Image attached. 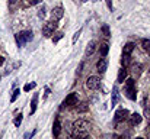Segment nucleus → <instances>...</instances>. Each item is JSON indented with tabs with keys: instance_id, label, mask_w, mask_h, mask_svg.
<instances>
[{
	"instance_id": "obj_25",
	"label": "nucleus",
	"mask_w": 150,
	"mask_h": 139,
	"mask_svg": "<svg viewBox=\"0 0 150 139\" xmlns=\"http://www.w3.org/2000/svg\"><path fill=\"white\" fill-rule=\"evenodd\" d=\"M19 94H21V90H19V89H15V92H13L12 97H10V101L13 103V101H15V100L18 98V96H19Z\"/></svg>"
},
{
	"instance_id": "obj_8",
	"label": "nucleus",
	"mask_w": 150,
	"mask_h": 139,
	"mask_svg": "<svg viewBox=\"0 0 150 139\" xmlns=\"http://www.w3.org/2000/svg\"><path fill=\"white\" fill-rule=\"evenodd\" d=\"M64 16V9L61 6H57L51 10V20H60Z\"/></svg>"
},
{
	"instance_id": "obj_26",
	"label": "nucleus",
	"mask_w": 150,
	"mask_h": 139,
	"mask_svg": "<svg viewBox=\"0 0 150 139\" xmlns=\"http://www.w3.org/2000/svg\"><path fill=\"white\" fill-rule=\"evenodd\" d=\"M35 83H29V84H25V87H23V90L25 92H29V90H32V89H35Z\"/></svg>"
},
{
	"instance_id": "obj_7",
	"label": "nucleus",
	"mask_w": 150,
	"mask_h": 139,
	"mask_svg": "<svg viewBox=\"0 0 150 139\" xmlns=\"http://www.w3.org/2000/svg\"><path fill=\"white\" fill-rule=\"evenodd\" d=\"M128 115H130L128 110L121 107V109H118V110L115 112V115H114V122H115V123H120V122H122L124 119H127Z\"/></svg>"
},
{
	"instance_id": "obj_11",
	"label": "nucleus",
	"mask_w": 150,
	"mask_h": 139,
	"mask_svg": "<svg viewBox=\"0 0 150 139\" xmlns=\"http://www.w3.org/2000/svg\"><path fill=\"white\" fill-rule=\"evenodd\" d=\"M118 101H120V93H118V89H117V87H112V96H111V104H112V107L117 106Z\"/></svg>"
},
{
	"instance_id": "obj_1",
	"label": "nucleus",
	"mask_w": 150,
	"mask_h": 139,
	"mask_svg": "<svg viewBox=\"0 0 150 139\" xmlns=\"http://www.w3.org/2000/svg\"><path fill=\"white\" fill-rule=\"evenodd\" d=\"M124 94H125L130 100H136V97H137V90H136V81H134L133 78L125 80V84H124Z\"/></svg>"
},
{
	"instance_id": "obj_36",
	"label": "nucleus",
	"mask_w": 150,
	"mask_h": 139,
	"mask_svg": "<svg viewBox=\"0 0 150 139\" xmlns=\"http://www.w3.org/2000/svg\"><path fill=\"white\" fill-rule=\"evenodd\" d=\"M83 1H86V0H83Z\"/></svg>"
},
{
	"instance_id": "obj_20",
	"label": "nucleus",
	"mask_w": 150,
	"mask_h": 139,
	"mask_svg": "<svg viewBox=\"0 0 150 139\" xmlns=\"http://www.w3.org/2000/svg\"><path fill=\"white\" fill-rule=\"evenodd\" d=\"M142 48H143L146 52L150 54V39H143V41H142Z\"/></svg>"
},
{
	"instance_id": "obj_23",
	"label": "nucleus",
	"mask_w": 150,
	"mask_h": 139,
	"mask_svg": "<svg viewBox=\"0 0 150 139\" xmlns=\"http://www.w3.org/2000/svg\"><path fill=\"white\" fill-rule=\"evenodd\" d=\"M121 64H122V67H127V65L130 64V55H122Z\"/></svg>"
},
{
	"instance_id": "obj_21",
	"label": "nucleus",
	"mask_w": 150,
	"mask_h": 139,
	"mask_svg": "<svg viewBox=\"0 0 150 139\" xmlns=\"http://www.w3.org/2000/svg\"><path fill=\"white\" fill-rule=\"evenodd\" d=\"M21 123H22V115L19 113V115L15 117V120H13V125H15L16 128H19V126H21Z\"/></svg>"
},
{
	"instance_id": "obj_33",
	"label": "nucleus",
	"mask_w": 150,
	"mask_h": 139,
	"mask_svg": "<svg viewBox=\"0 0 150 139\" xmlns=\"http://www.w3.org/2000/svg\"><path fill=\"white\" fill-rule=\"evenodd\" d=\"M3 64H4V58L0 55V65H3Z\"/></svg>"
},
{
	"instance_id": "obj_14",
	"label": "nucleus",
	"mask_w": 150,
	"mask_h": 139,
	"mask_svg": "<svg viewBox=\"0 0 150 139\" xmlns=\"http://www.w3.org/2000/svg\"><path fill=\"white\" fill-rule=\"evenodd\" d=\"M127 78V70H125V67H122V68H120L118 70V77H117V81L118 83H124V80Z\"/></svg>"
},
{
	"instance_id": "obj_10",
	"label": "nucleus",
	"mask_w": 150,
	"mask_h": 139,
	"mask_svg": "<svg viewBox=\"0 0 150 139\" xmlns=\"http://www.w3.org/2000/svg\"><path fill=\"white\" fill-rule=\"evenodd\" d=\"M60 132H61V122H60V117L57 116L55 120H54V125H52V135H54V138H58Z\"/></svg>"
},
{
	"instance_id": "obj_29",
	"label": "nucleus",
	"mask_w": 150,
	"mask_h": 139,
	"mask_svg": "<svg viewBox=\"0 0 150 139\" xmlns=\"http://www.w3.org/2000/svg\"><path fill=\"white\" fill-rule=\"evenodd\" d=\"M83 65H85V62H80V65H79V70H77V75H80V73H82V70H83Z\"/></svg>"
},
{
	"instance_id": "obj_15",
	"label": "nucleus",
	"mask_w": 150,
	"mask_h": 139,
	"mask_svg": "<svg viewBox=\"0 0 150 139\" xmlns=\"http://www.w3.org/2000/svg\"><path fill=\"white\" fill-rule=\"evenodd\" d=\"M142 122V116L139 115V113H133L131 116H130V125L131 126H136V125H139Z\"/></svg>"
},
{
	"instance_id": "obj_13",
	"label": "nucleus",
	"mask_w": 150,
	"mask_h": 139,
	"mask_svg": "<svg viewBox=\"0 0 150 139\" xmlns=\"http://www.w3.org/2000/svg\"><path fill=\"white\" fill-rule=\"evenodd\" d=\"M134 44L133 42H127L124 48H122V55H131V52L134 51Z\"/></svg>"
},
{
	"instance_id": "obj_9",
	"label": "nucleus",
	"mask_w": 150,
	"mask_h": 139,
	"mask_svg": "<svg viewBox=\"0 0 150 139\" xmlns=\"http://www.w3.org/2000/svg\"><path fill=\"white\" fill-rule=\"evenodd\" d=\"M106 68H108V59H106L105 57H102L99 61L96 62V70H98V73L103 74V73L106 71Z\"/></svg>"
},
{
	"instance_id": "obj_6",
	"label": "nucleus",
	"mask_w": 150,
	"mask_h": 139,
	"mask_svg": "<svg viewBox=\"0 0 150 139\" xmlns=\"http://www.w3.org/2000/svg\"><path fill=\"white\" fill-rule=\"evenodd\" d=\"M77 100H79L77 93H70V94L64 98V101H63V106H61V107H70V106H74V104L77 103Z\"/></svg>"
},
{
	"instance_id": "obj_18",
	"label": "nucleus",
	"mask_w": 150,
	"mask_h": 139,
	"mask_svg": "<svg viewBox=\"0 0 150 139\" xmlns=\"http://www.w3.org/2000/svg\"><path fill=\"white\" fill-rule=\"evenodd\" d=\"M37 103H38V93H35L34 97H32V101H31V110H29L31 115L35 113V110H37Z\"/></svg>"
},
{
	"instance_id": "obj_3",
	"label": "nucleus",
	"mask_w": 150,
	"mask_h": 139,
	"mask_svg": "<svg viewBox=\"0 0 150 139\" xmlns=\"http://www.w3.org/2000/svg\"><path fill=\"white\" fill-rule=\"evenodd\" d=\"M55 29H57V20H50V22H47L42 26V35L45 38H50L51 35L55 32Z\"/></svg>"
},
{
	"instance_id": "obj_34",
	"label": "nucleus",
	"mask_w": 150,
	"mask_h": 139,
	"mask_svg": "<svg viewBox=\"0 0 150 139\" xmlns=\"http://www.w3.org/2000/svg\"><path fill=\"white\" fill-rule=\"evenodd\" d=\"M15 1H16V0H9V3H10V4H13Z\"/></svg>"
},
{
	"instance_id": "obj_31",
	"label": "nucleus",
	"mask_w": 150,
	"mask_h": 139,
	"mask_svg": "<svg viewBox=\"0 0 150 139\" xmlns=\"http://www.w3.org/2000/svg\"><path fill=\"white\" fill-rule=\"evenodd\" d=\"M42 0H31L29 1V4H32V6H35V4H38V3H41Z\"/></svg>"
},
{
	"instance_id": "obj_16",
	"label": "nucleus",
	"mask_w": 150,
	"mask_h": 139,
	"mask_svg": "<svg viewBox=\"0 0 150 139\" xmlns=\"http://www.w3.org/2000/svg\"><path fill=\"white\" fill-rule=\"evenodd\" d=\"M88 109H89V104L88 103H76V107H74V110L77 112V113H85V112H88Z\"/></svg>"
},
{
	"instance_id": "obj_17",
	"label": "nucleus",
	"mask_w": 150,
	"mask_h": 139,
	"mask_svg": "<svg viewBox=\"0 0 150 139\" xmlns=\"http://www.w3.org/2000/svg\"><path fill=\"white\" fill-rule=\"evenodd\" d=\"M88 135H89V131H76V129H73V132H71L73 138H86Z\"/></svg>"
},
{
	"instance_id": "obj_27",
	"label": "nucleus",
	"mask_w": 150,
	"mask_h": 139,
	"mask_svg": "<svg viewBox=\"0 0 150 139\" xmlns=\"http://www.w3.org/2000/svg\"><path fill=\"white\" fill-rule=\"evenodd\" d=\"M80 34H82V29H79L76 34H74V36H73V44H76V41L79 39V36H80Z\"/></svg>"
},
{
	"instance_id": "obj_37",
	"label": "nucleus",
	"mask_w": 150,
	"mask_h": 139,
	"mask_svg": "<svg viewBox=\"0 0 150 139\" xmlns=\"http://www.w3.org/2000/svg\"><path fill=\"white\" fill-rule=\"evenodd\" d=\"M149 74H150V71H149Z\"/></svg>"
},
{
	"instance_id": "obj_30",
	"label": "nucleus",
	"mask_w": 150,
	"mask_h": 139,
	"mask_svg": "<svg viewBox=\"0 0 150 139\" xmlns=\"http://www.w3.org/2000/svg\"><path fill=\"white\" fill-rule=\"evenodd\" d=\"M106 1V4H108V9L112 12V0H105Z\"/></svg>"
},
{
	"instance_id": "obj_5",
	"label": "nucleus",
	"mask_w": 150,
	"mask_h": 139,
	"mask_svg": "<svg viewBox=\"0 0 150 139\" xmlns=\"http://www.w3.org/2000/svg\"><path fill=\"white\" fill-rule=\"evenodd\" d=\"M73 129H76V131H89L91 123L86 119H77L76 122H73Z\"/></svg>"
},
{
	"instance_id": "obj_24",
	"label": "nucleus",
	"mask_w": 150,
	"mask_h": 139,
	"mask_svg": "<svg viewBox=\"0 0 150 139\" xmlns=\"http://www.w3.org/2000/svg\"><path fill=\"white\" fill-rule=\"evenodd\" d=\"M102 32H103V35H105L106 38L111 36V32H109V26H108V25H103V26H102Z\"/></svg>"
},
{
	"instance_id": "obj_2",
	"label": "nucleus",
	"mask_w": 150,
	"mask_h": 139,
	"mask_svg": "<svg viewBox=\"0 0 150 139\" xmlns=\"http://www.w3.org/2000/svg\"><path fill=\"white\" fill-rule=\"evenodd\" d=\"M34 34H32V31H22V32H19V34H16V44L18 46L21 48V46H23L25 44H28L29 41H32V36Z\"/></svg>"
},
{
	"instance_id": "obj_32",
	"label": "nucleus",
	"mask_w": 150,
	"mask_h": 139,
	"mask_svg": "<svg viewBox=\"0 0 150 139\" xmlns=\"http://www.w3.org/2000/svg\"><path fill=\"white\" fill-rule=\"evenodd\" d=\"M144 116H146V119H150V112L147 110V109L144 110Z\"/></svg>"
},
{
	"instance_id": "obj_12",
	"label": "nucleus",
	"mask_w": 150,
	"mask_h": 139,
	"mask_svg": "<svg viewBox=\"0 0 150 139\" xmlns=\"http://www.w3.org/2000/svg\"><path fill=\"white\" fill-rule=\"evenodd\" d=\"M95 49H96V42H95V41H91V42L88 44V46H86L85 55H86V57H91V55L95 52Z\"/></svg>"
},
{
	"instance_id": "obj_4",
	"label": "nucleus",
	"mask_w": 150,
	"mask_h": 139,
	"mask_svg": "<svg viewBox=\"0 0 150 139\" xmlns=\"http://www.w3.org/2000/svg\"><path fill=\"white\" fill-rule=\"evenodd\" d=\"M86 87L89 90H98L100 87V78L98 75H91L88 80H86Z\"/></svg>"
},
{
	"instance_id": "obj_19",
	"label": "nucleus",
	"mask_w": 150,
	"mask_h": 139,
	"mask_svg": "<svg viewBox=\"0 0 150 139\" xmlns=\"http://www.w3.org/2000/svg\"><path fill=\"white\" fill-rule=\"evenodd\" d=\"M98 51H99L100 57H106V55H108V51H109V45H108V44H100L99 48H98Z\"/></svg>"
},
{
	"instance_id": "obj_22",
	"label": "nucleus",
	"mask_w": 150,
	"mask_h": 139,
	"mask_svg": "<svg viewBox=\"0 0 150 139\" xmlns=\"http://www.w3.org/2000/svg\"><path fill=\"white\" fill-rule=\"evenodd\" d=\"M63 36H64V34H63V32H57V34H55V36H52V42H54V44H57Z\"/></svg>"
},
{
	"instance_id": "obj_35",
	"label": "nucleus",
	"mask_w": 150,
	"mask_h": 139,
	"mask_svg": "<svg viewBox=\"0 0 150 139\" xmlns=\"http://www.w3.org/2000/svg\"><path fill=\"white\" fill-rule=\"evenodd\" d=\"M0 80H1V77H0Z\"/></svg>"
},
{
	"instance_id": "obj_28",
	"label": "nucleus",
	"mask_w": 150,
	"mask_h": 139,
	"mask_svg": "<svg viewBox=\"0 0 150 139\" xmlns=\"http://www.w3.org/2000/svg\"><path fill=\"white\" fill-rule=\"evenodd\" d=\"M38 16H40V17H44V16H45V7H44V6L38 10Z\"/></svg>"
}]
</instances>
